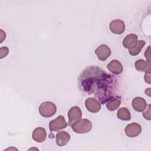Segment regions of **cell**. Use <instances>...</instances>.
<instances>
[{"label":"cell","instance_id":"6da1fadb","mask_svg":"<svg viewBox=\"0 0 151 151\" xmlns=\"http://www.w3.org/2000/svg\"><path fill=\"white\" fill-rule=\"evenodd\" d=\"M76 133L84 134L90 132L92 128V123L87 119H81L78 122L71 126Z\"/></svg>","mask_w":151,"mask_h":151},{"label":"cell","instance_id":"7a4b0ae2","mask_svg":"<svg viewBox=\"0 0 151 151\" xmlns=\"http://www.w3.org/2000/svg\"><path fill=\"white\" fill-rule=\"evenodd\" d=\"M57 111L55 104L51 101H45L42 103L39 107V113L41 116L44 117H50L53 116Z\"/></svg>","mask_w":151,"mask_h":151},{"label":"cell","instance_id":"3957f363","mask_svg":"<svg viewBox=\"0 0 151 151\" xmlns=\"http://www.w3.org/2000/svg\"><path fill=\"white\" fill-rule=\"evenodd\" d=\"M67 125L64 117L60 115L55 119L50 122L49 129L51 132H57L65 128Z\"/></svg>","mask_w":151,"mask_h":151},{"label":"cell","instance_id":"277c9868","mask_svg":"<svg viewBox=\"0 0 151 151\" xmlns=\"http://www.w3.org/2000/svg\"><path fill=\"white\" fill-rule=\"evenodd\" d=\"M82 117V111L78 106H73L70 109L68 112V124L72 126L78 122Z\"/></svg>","mask_w":151,"mask_h":151},{"label":"cell","instance_id":"5b68a950","mask_svg":"<svg viewBox=\"0 0 151 151\" xmlns=\"http://www.w3.org/2000/svg\"><path fill=\"white\" fill-rule=\"evenodd\" d=\"M124 132L127 137H135L142 132V127L137 123H132L126 126Z\"/></svg>","mask_w":151,"mask_h":151},{"label":"cell","instance_id":"8992f818","mask_svg":"<svg viewBox=\"0 0 151 151\" xmlns=\"http://www.w3.org/2000/svg\"><path fill=\"white\" fill-rule=\"evenodd\" d=\"M110 31L114 34H122L125 30V24L123 20L114 19L110 22L109 25Z\"/></svg>","mask_w":151,"mask_h":151},{"label":"cell","instance_id":"52a82bcc","mask_svg":"<svg viewBox=\"0 0 151 151\" xmlns=\"http://www.w3.org/2000/svg\"><path fill=\"white\" fill-rule=\"evenodd\" d=\"M98 58L101 61H106L111 54V50L106 44H101L95 50Z\"/></svg>","mask_w":151,"mask_h":151},{"label":"cell","instance_id":"ba28073f","mask_svg":"<svg viewBox=\"0 0 151 151\" xmlns=\"http://www.w3.org/2000/svg\"><path fill=\"white\" fill-rule=\"evenodd\" d=\"M85 106L87 110L93 113H97L101 109V104L94 98H87L85 101Z\"/></svg>","mask_w":151,"mask_h":151},{"label":"cell","instance_id":"9c48e42d","mask_svg":"<svg viewBox=\"0 0 151 151\" xmlns=\"http://www.w3.org/2000/svg\"><path fill=\"white\" fill-rule=\"evenodd\" d=\"M122 44L124 48L132 50L136 47L137 44V36L134 34H130L126 35L123 40Z\"/></svg>","mask_w":151,"mask_h":151},{"label":"cell","instance_id":"30bf717a","mask_svg":"<svg viewBox=\"0 0 151 151\" xmlns=\"http://www.w3.org/2000/svg\"><path fill=\"white\" fill-rule=\"evenodd\" d=\"M107 68L114 74L119 75L123 72V67L121 63L117 60H111L107 65Z\"/></svg>","mask_w":151,"mask_h":151},{"label":"cell","instance_id":"8fae6325","mask_svg":"<svg viewBox=\"0 0 151 151\" xmlns=\"http://www.w3.org/2000/svg\"><path fill=\"white\" fill-rule=\"evenodd\" d=\"M132 106L133 109L138 112H142L147 106L145 99L140 97H134L132 101Z\"/></svg>","mask_w":151,"mask_h":151},{"label":"cell","instance_id":"7c38bea8","mask_svg":"<svg viewBox=\"0 0 151 151\" xmlns=\"http://www.w3.org/2000/svg\"><path fill=\"white\" fill-rule=\"evenodd\" d=\"M47 137V133L44 128L38 127L35 129L32 133V137L37 142L41 143L44 142Z\"/></svg>","mask_w":151,"mask_h":151},{"label":"cell","instance_id":"4fadbf2b","mask_svg":"<svg viewBox=\"0 0 151 151\" xmlns=\"http://www.w3.org/2000/svg\"><path fill=\"white\" fill-rule=\"evenodd\" d=\"M70 139V135L65 131L58 132L55 137V142L58 146H64L66 145Z\"/></svg>","mask_w":151,"mask_h":151},{"label":"cell","instance_id":"5bb4252c","mask_svg":"<svg viewBox=\"0 0 151 151\" xmlns=\"http://www.w3.org/2000/svg\"><path fill=\"white\" fill-rule=\"evenodd\" d=\"M135 68L139 71H150V64L143 59L137 60L134 63Z\"/></svg>","mask_w":151,"mask_h":151},{"label":"cell","instance_id":"9a60e30c","mask_svg":"<svg viewBox=\"0 0 151 151\" xmlns=\"http://www.w3.org/2000/svg\"><path fill=\"white\" fill-rule=\"evenodd\" d=\"M117 116L118 119L124 121H127L131 119V114L129 110L124 107H121L118 110Z\"/></svg>","mask_w":151,"mask_h":151},{"label":"cell","instance_id":"2e32d148","mask_svg":"<svg viewBox=\"0 0 151 151\" xmlns=\"http://www.w3.org/2000/svg\"><path fill=\"white\" fill-rule=\"evenodd\" d=\"M121 101L117 98L110 99L106 104V107L110 111L116 110L120 105Z\"/></svg>","mask_w":151,"mask_h":151},{"label":"cell","instance_id":"e0dca14e","mask_svg":"<svg viewBox=\"0 0 151 151\" xmlns=\"http://www.w3.org/2000/svg\"><path fill=\"white\" fill-rule=\"evenodd\" d=\"M145 44L146 42L143 40L137 41V44L136 46V47L134 48L133 49L129 50V54L132 56H136L138 55L140 52V51L142 50L143 47L145 45Z\"/></svg>","mask_w":151,"mask_h":151},{"label":"cell","instance_id":"ac0fdd59","mask_svg":"<svg viewBox=\"0 0 151 151\" xmlns=\"http://www.w3.org/2000/svg\"><path fill=\"white\" fill-rule=\"evenodd\" d=\"M9 52L8 48L6 47H2L0 48V58H3L6 57Z\"/></svg>","mask_w":151,"mask_h":151},{"label":"cell","instance_id":"d6986e66","mask_svg":"<svg viewBox=\"0 0 151 151\" xmlns=\"http://www.w3.org/2000/svg\"><path fill=\"white\" fill-rule=\"evenodd\" d=\"M143 116L145 117V119H146L148 120H150L151 119V118H150V104L148 106L147 109L145 112H143Z\"/></svg>","mask_w":151,"mask_h":151},{"label":"cell","instance_id":"ffe728a7","mask_svg":"<svg viewBox=\"0 0 151 151\" xmlns=\"http://www.w3.org/2000/svg\"><path fill=\"white\" fill-rule=\"evenodd\" d=\"M144 78L145 80L146 83L150 84V71H148L145 72V76H144Z\"/></svg>","mask_w":151,"mask_h":151},{"label":"cell","instance_id":"44dd1931","mask_svg":"<svg viewBox=\"0 0 151 151\" xmlns=\"http://www.w3.org/2000/svg\"><path fill=\"white\" fill-rule=\"evenodd\" d=\"M150 46H149L148 48H147V50H146V51L145 52V57L146 58V60H147V62H148L149 63H150Z\"/></svg>","mask_w":151,"mask_h":151},{"label":"cell","instance_id":"7402d4cb","mask_svg":"<svg viewBox=\"0 0 151 151\" xmlns=\"http://www.w3.org/2000/svg\"><path fill=\"white\" fill-rule=\"evenodd\" d=\"M145 93L146 94H147L149 97L150 96V88H148L147 89H146L145 90Z\"/></svg>","mask_w":151,"mask_h":151}]
</instances>
